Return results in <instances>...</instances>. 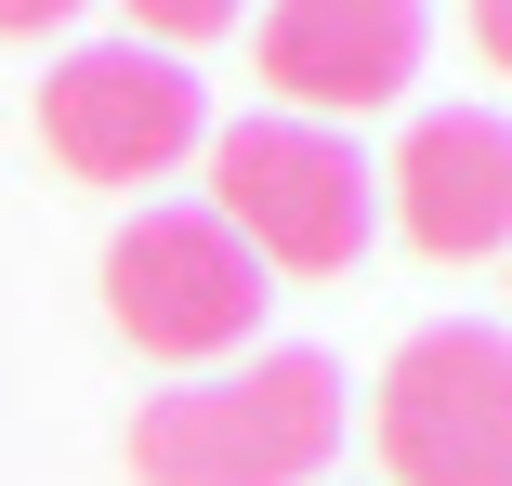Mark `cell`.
<instances>
[{
	"instance_id": "obj_1",
	"label": "cell",
	"mask_w": 512,
	"mask_h": 486,
	"mask_svg": "<svg viewBox=\"0 0 512 486\" xmlns=\"http://www.w3.org/2000/svg\"><path fill=\"white\" fill-rule=\"evenodd\" d=\"M355 434V395H342V368L329 355H250V368H197L171 381V395L132 408V473L145 486H316Z\"/></svg>"
},
{
	"instance_id": "obj_8",
	"label": "cell",
	"mask_w": 512,
	"mask_h": 486,
	"mask_svg": "<svg viewBox=\"0 0 512 486\" xmlns=\"http://www.w3.org/2000/svg\"><path fill=\"white\" fill-rule=\"evenodd\" d=\"M237 14H224V0H158V14H132V40L145 53H184V40H224Z\"/></svg>"
},
{
	"instance_id": "obj_3",
	"label": "cell",
	"mask_w": 512,
	"mask_h": 486,
	"mask_svg": "<svg viewBox=\"0 0 512 486\" xmlns=\"http://www.w3.org/2000/svg\"><path fill=\"white\" fill-rule=\"evenodd\" d=\"M368 447L394 486H512V329H407L368 395Z\"/></svg>"
},
{
	"instance_id": "obj_9",
	"label": "cell",
	"mask_w": 512,
	"mask_h": 486,
	"mask_svg": "<svg viewBox=\"0 0 512 486\" xmlns=\"http://www.w3.org/2000/svg\"><path fill=\"white\" fill-rule=\"evenodd\" d=\"M473 53H486V66L512 79V0H486V14H473Z\"/></svg>"
},
{
	"instance_id": "obj_2",
	"label": "cell",
	"mask_w": 512,
	"mask_h": 486,
	"mask_svg": "<svg viewBox=\"0 0 512 486\" xmlns=\"http://www.w3.org/2000/svg\"><path fill=\"white\" fill-rule=\"evenodd\" d=\"M211 224L263 276H355V250L381 224V171L316 119H237V132H211Z\"/></svg>"
},
{
	"instance_id": "obj_4",
	"label": "cell",
	"mask_w": 512,
	"mask_h": 486,
	"mask_svg": "<svg viewBox=\"0 0 512 486\" xmlns=\"http://www.w3.org/2000/svg\"><path fill=\"white\" fill-rule=\"evenodd\" d=\"M263 263L211 224V211H132L119 237H106V316H119V342L132 355H158V368H224L250 329H263Z\"/></svg>"
},
{
	"instance_id": "obj_7",
	"label": "cell",
	"mask_w": 512,
	"mask_h": 486,
	"mask_svg": "<svg viewBox=\"0 0 512 486\" xmlns=\"http://www.w3.org/2000/svg\"><path fill=\"white\" fill-rule=\"evenodd\" d=\"M381 211L434 263L512 250V119L499 106H421L407 145H394V171H381Z\"/></svg>"
},
{
	"instance_id": "obj_6",
	"label": "cell",
	"mask_w": 512,
	"mask_h": 486,
	"mask_svg": "<svg viewBox=\"0 0 512 486\" xmlns=\"http://www.w3.org/2000/svg\"><path fill=\"white\" fill-rule=\"evenodd\" d=\"M421 40H434V14L421 0H276V14L250 27V66H263V92L289 119H368V106H394L407 79H421Z\"/></svg>"
},
{
	"instance_id": "obj_5",
	"label": "cell",
	"mask_w": 512,
	"mask_h": 486,
	"mask_svg": "<svg viewBox=\"0 0 512 486\" xmlns=\"http://www.w3.org/2000/svg\"><path fill=\"white\" fill-rule=\"evenodd\" d=\"M40 145L53 171L79 184H158L211 145V106H197V79L145 40H79L53 79H40Z\"/></svg>"
}]
</instances>
